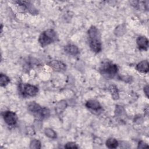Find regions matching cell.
Wrapping results in <instances>:
<instances>
[{"label": "cell", "instance_id": "1", "mask_svg": "<svg viewBox=\"0 0 149 149\" xmlns=\"http://www.w3.org/2000/svg\"><path fill=\"white\" fill-rule=\"evenodd\" d=\"M87 34L90 49L95 53L100 52L102 49V44L99 30L96 27L92 26L88 29Z\"/></svg>", "mask_w": 149, "mask_h": 149}, {"label": "cell", "instance_id": "2", "mask_svg": "<svg viewBox=\"0 0 149 149\" xmlns=\"http://www.w3.org/2000/svg\"><path fill=\"white\" fill-rule=\"evenodd\" d=\"M57 38L56 31L53 29H48L41 33L38 38V42L42 47H44L56 41Z\"/></svg>", "mask_w": 149, "mask_h": 149}, {"label": "cell", "instance_id": "3", "mask_svg": "<svg viewBox=\"0 0 149 149\" xmlns=\"http://www.w3.org/2000/svg\"><path fill=\"white\" fill-rule=\"evenodd\" d=\"M118 70L117 65L109 61L103 62L100 68L101 73L108 77L113 76L118 72Z\"/></svg>", "mask_w": 149, "mask_h": 149}, {"label": "cell", "instance_id": "4", "mask_svg": "<svg viewBox=\"0 0 149 149\" xmlns=\"http://www.w3.org/2000/svg\"><path fill=\"white\" fill-rule=\"evenodd\" d=\"M19 90L21 94L24 96L34 97L37 95L38 88L36 86L30 84H20Z\"/></svg>", "mask_w": 149, "mask_h": 149}, {"label": "cell", "instance_id": "5", "mask_svg": "<svg viewBox=\"0 0 149 149\" xmlns=\"http://www.w3.org/2000/svg\"><path fill=\"white\" fill-rule=\"evenodd\" d=\"M2 115L4 121L9 126H13L16 123L17 116L15 112L10 111H6L2 112Z\"/></svg>", "mask_w": 149, "mask_h": 149}, {"label": "cell", "instance_id": "6", "mask_svg": "<svg viewBox=\"0 0 149 149\" xmlns=\"http://www.w3.org/2000/svg\"><path fill=\"white\" fill-rule=\"evenodd\" d=\"M48 64L54 70L57 72H63L66 69V65L61 61H52Z\"/></svg>", "mask_w": 149, "mask_h": 149}, {"label": "cell", "instance_id": "7", "mask_svg": "<svg viewBox=\"0 0 149 149\" xmlns=\"http://www.w3.org/2000/svg\"><path fill=\"white\" fill-rule=\"evenodd\" d=\"M139 48L141 50L146 51L148 47V40L145 36H139L136 40Z\"/></svg>", "mask_w": 149, "mask_h": 149}, {"label": "cell", "instance_id": "8", "mask_svg": "<svg viewBox=\"0 0 149 149\" xmlns=\"http://www.w3.org/2000/svg\"><path fill=\"white\" fill-rule=\"evenodd\" d=\"M86 106L87 108L95 111L101 109V106L100 102L95 100H90L87 101L86 103Z\"/></svg>", "mask_w": 149, "mask_h": 149}, {"label": "cell", "instance_id": "9", "mask_svg": "<svg viewBox=\"0 0 149 149\" xmlns=\"http://www.w3.org/2000/svg\"><path fill=\"white\" fill-rule=\"evenodd\" d=\"M50 112L49 110L47 108H41V109L36 114H34V116L38 120H42L48 118L49 116Z\"/></svg>", "mask_w": 149, "mask_h": 149}, {"label": "cell", "instance_id": "10", "mask_svg": "<svg viewBox=\"0 0 149 149\" xmlns=\"http://www.w3.org/2000/svg\"><path fill=\"white\" fill-rule=\"evenodd\" d=\"M65 51L72 55H76L79 54V49L77 47L73 44H68L64 47Z\"/></svg>", "mask_w": 149, "mask_h": 149}, {"label": "cell", "instance_id": "11", "mask_svg": "<svg viewBox=\"0 0 149 149\" xmlns=\"http://www.w3.org/2000/svg\"><path fill=\"white\" fill-rule=\"evenodd\" d=\"M136 69L141 73H147L148 72V62L147 61H142L137 64Z\"/></svg>", "mask_w": 149, "mask_h": 149}, {"label": "cell", "instance_id": "12", "mask_svg": "<svg viewBox=\"0 0 149 149\" xmlns=\"http://www.w3.org/2000/svg\"><path fill=\"white\" fill-rule=\"evenodd\" d=\"M17 3L20 4V5L24 6L31 14H37L38 13L37 10L35 8V7L30 3V2L27 1H16Z\"/></svg>", "mask_w": 149, "mask_h": 149}, {"label": "cell", "instance_id": "13", "mask_svg": "<svg viewBox=\"0 0 149 149\" xmlns=\"http://www.w3.org/2000/svg\"><path fill=\"white\" fill-rule=\"evenodd\" d=\"M41 107L35 102H31L28 105V110L34 115L37 113L41 109Z\"/></svg>", "mask_w": 149, "mask_h": 149}, {"label": "cell", "instance_id": "14", "mask_svg": "<svg viewBox=\"0 0 149 149\" xmlns=\"http://www.w3.org/2000/svg\"><path fill=\"white\" fill-rule=\"evenodd\" d=\"M109 90L112 98L114 100H118L119 98V92H118L117 87L115 85H111L109 87Z\"/></svg>", "mask_w": 149, "mask_h": 149}, {"label": "cell", "instance_id": "15", "mask_svg": "<svg viewBox=\"0 0 149 149\" xmlns=\"http://www.w3.org/2000/svg\"><path fill=\"white\" fill-rule=\"evenodd\" d=\"M106 146L109 148H116L118 146V141L114 138H109L106 141Z\"/></svg>", "mask_w": 149, "mask_h": 149}, {"label": "cell", "instance_id": "16", "mask_svg": "<svg viewBox=\"0 0 149 149\" xmlns=\"http://www.w3.org/2000/svg\"><path fill=\"white\" fill-rule=\"evenodd\" d=\"M10 82L9 78L5 74L1 73L0 74V84L1 87L6 86Z\"/></svg>", "mask_w": 149, "mask_h": 149}, {"label": "cell", "instance_id": "17", "mask_svg": "<svg viewBox=\"0 0 149 149\" xmlns=\"http://www.w3.org/2000/svg\"><path fill=\"white\" fill-rule=\"evenodd\" d=\"M67 107V103L66 101L62 100L61 101L59 102L58 103L56 107V110L58 112H62Z\"/></svg>", "mask_w": 149, "mask_h": 149}, {"label": "cell", "instance_id": "18", "mask_svg": "<svg viewBox=\"0 0 149 149\" xmlns=\"http://www.w3.org/2000/svg\"><path fill=\"white\" fill-rule=\"evenodd\" d=\"M44 133H45V134L49 138H51V139L56 138V133L52 129H50V128L45 129L44 130Z\"/></svg>", "mask_w": 149, "mask_h": 149}, {"label": "cell", "instance_id": "19", "mask_svg": "<svg viewBox=\"0 0 149 149\" xmlns=\"http://www.w3.org/2000/svg\"><path fill=\"white\" fill-rule=\"evenodd\" d=\"M125 31H126V29H125V26L123 24L119 25L116 28L115 30V34L118 36H120L123 35L125 33Z\"/></svg>", "mask_w": 149, "mask_h": 149}, {"label": "cell", "instance_id": "20", "mask_svg": "<svg viewBox=\"0 0 149 149\" xmlns=\"http://www.w3.org/2000/svg\"><path fill=\"white\" fill-rule=\"evenodd\" d=\"M30 148H35L38 149L41 148V143L38 140L34 139L31 141L30 144Z\"/></svg>", "mask_w": 149, "mask_h": 149}, {"label": "cell", "instance_id": "21", "mask_svg": "<svg viewBox=\"0 0 149 149\" xmlns=\"http://www.w3.org/2000/svg\"><path fill=\"white\" fill-rule=\"evenodd\" d=\"M124 111H124V108H123V107H122L120 105H116V106L115 114L116 115H119L122 114Z\"/></svg>", "mask_w": 149, "mask_h": 149}, {"label": "cell", "instance_id": "22", "mask_svg": "<svg viewBox=\"0 0 149 149\" xmlns=\"http://www.w3.org/2000/svg\"><path fill=\"white\" fill-rule=\"evenodd\" d=\"M66 148H78V146L74 142H69L65 146Z\"/></svg>", "mask_w": 149, "mask_h": 149}, {"label": "cell", "instance_id": "23", "mask_svg": "<svg viewBox=\"0 0 149 149\" xmlns=\"http://www.w3.org/2000/svg\"><path fill=\"white\" fill-rule=\"evenodd\" d=\"M148 147V146L146 143H144L143 141H140L139 143L137 148H146V147Z\"/></svg>", "mask_w": 149, "mask_h": 149}, {"label": "cell", "instance_id": "24", "mask_svg": "<svg viewBox=\"0 0 149 149\" xmlns=\"http://www.w3.org/2000/svg\"><path fill=\"white\" fill-rule=\"evenodd\" d=\"M144 93L146 95L147 97H148V86H146V87H144Z\"/></svg>", "mask_w": 149, "mask_h": 149}]
</instances>
